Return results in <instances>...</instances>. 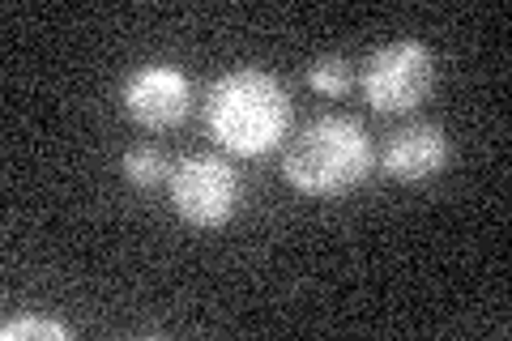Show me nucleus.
<instances>
[{"instance_id": "nucleus-1", "label": "nucleus", "mask_w": 512, "mask_h": 341, "mask_svg": "<svg viewBox=\"0 0 512 341\" xmlns=\"http://www.w3.org/2000/svg\"><path fill=\"white\" fill-rule=\"evenodd\" d=\"M205 120H210V133L222 150L256 158V154H269L286 137L291 99H286L282 81L269 69L239 64V69L222 73L210 86Z\"/></svg>"}, {"instance_id": "nucleus-2", "label": "nucleus", "mask_w": 512, "mask_h": 341, "mask_svg": "<svg viewBox=\"0 0 512 341\" xmlns=\"http://www.w3.org/2000/svg\"><path fill=\"white\" fill-rule=\"evenodd\" d=\"M367 171H372V141L350 116L312 120L282 158L286 184L308 197H342L367 180Z\"/></svg>"}, {"instance_id": "nucleus-3", "label": "nucleus", "mask_w": 512, "mask_h": 341, "mask_svg": "<svg viewBox=\"0 0 512 341\" xmlns=\"http://www.w3.org/2000/svg\"><path fill=\"white\" fill-rule=\"evenodd\" d=\"M436 86V56L423 39H393L363 64V94L376 111H410Z\"/></svg>"}, {"instance_id": "nucleus-4", "label": "nucleus", "mask_w": 512, "mask_h": 341, "mask_svg": "<svg viewBox=\"0 0 512 341\" xmlns=\"http://www.w3.org/2000/svg\"><path fill=\"white\" fill-rule=\"evenodd\" d=\"M171 205L192 226H222L231 222L239 205V175L222 158H184L171 171Z\"/></svg>"}, {"instance_id": "nucleus-5", "label": "nucleus", "mask_w": 512, "mask_h": 341, "mask_svg": "<svg viewBox=\"0 0 512 341\" xmlns=\"http://www.w3.org/2000/svg\"><path fill=\"white\" fill-rule=\"evenodd\" d=\"M120 103L141 128H175L188 116V77L180 64H141L124 77Z\"/></svg>"}, {"instance_id": "nucleus-6", "label": "nucleus", "mask_w": 512, "mask_h": 341, "mask_svg": "<svg viewBox=\"0 0 512 341\" xmlns=\"http://www.w3.org/2000/svg\"><path fill=\"white\" fill-rule=\"evenodd\" d=\"M444 158H448V141L440 124H406L384 145V171L402 184H423L431 175H440Z\"/></svg>"}, {"instance_id": "nucleus-7", "label": "nucleus", "mask_w": 512, "mask_h": 341, "mask_svg": "<svg viewBox=\"0 0 512 341\" xmlns=\"http://www.w3.org/2000/svg\"><path fill=\"white\" fill-rule=\"evenodd\" d=\"M120 171H124L128 184L154 188L158 180H163V171H167V154L158 150V145H150V141H146V145H133V150H124Z\"/></svg>"}, {"instance_id": "nucleus-8", "label": "nucleus", "mask_w": 512, "mask_h": 341, "mask_svg": "<svg viewBox=\"0 0 512 341\" xmlns=\"http://www.w3.org/2000/svg\"><path fill=\"white\" fill-rule=\"evenodd\" d=\"M308 81H312L316 94H329V99H338V94H346L350 86H355V69H350L342 56H320V60H312Z\"/></svg>"}, {"instance_id": "nucleus-9", "label": "nucleus", "mask_w": 512, "mask_h": 341, "mask_svg": "<svg viewBox=\"0 0 512 341\" xmlns=\"http://www.w3.org/2000/svg\"><path fill=\"white\" fill-rule=\"evenodd\" d=\"M26 337H47V341H64L69 329L56 320H43V316H22V320H9L5 324V341H26Z\"/></svg>"}]
</instances>
